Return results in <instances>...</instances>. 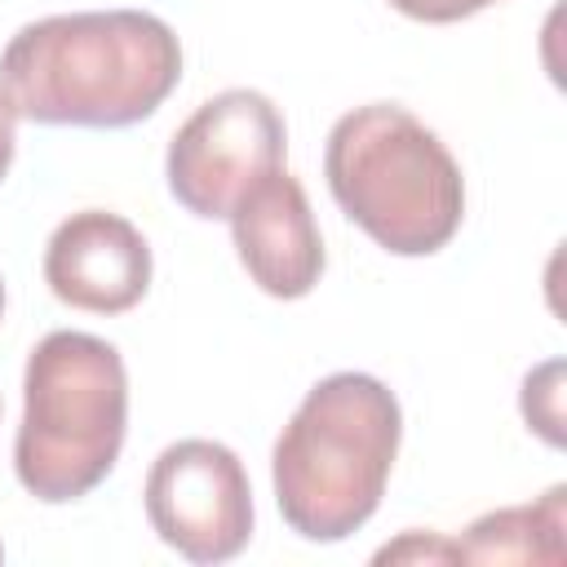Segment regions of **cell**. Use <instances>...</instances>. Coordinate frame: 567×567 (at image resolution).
Here are the masks:
<instances>
[{"instance_id":"cell-1","label":"cell","mask_w":567,"mask_h":567,"mask_svg":"<svg viewBox=\"0 0 567 567\" xmlns=\"http://www.w3.org/2000/svg\"><path fill=\"white\" fill-rule=\"evenodd\" d=\"M182 80L173 27L142 9H89L27 22L0 53V93L18 120L128 128Z\"/></svg>"},{"instance_id":"cell-2","label":"cell","mask_w":567,"mask_h":567,"mask_svg":"<svg viewBox=\"0 0 567 567\" xmlns=\"http://www.w3.org/2000/svg\"><path fill=\"white\" fill-rule=\"evenodd\" d=\"M399 434L403 412L385 381L332 372L310 385L270 452L284 523L319 545L354 536L381 505Z\"/></svg>"},{"instance_id":"cell-3","label":"cell","mask_w":567,"mask_h":567,"mask_svg":"<svg viewBox=\"0 0 567 567\" xmlns=\"http://www.w3.org/2000/svg\"><path fill=\"white\" fill-rule=\"evenodd\" d=\"M323 177L337 208L394 257H430L461 230V164L399 102L346 111L323 146Z\"/></svg>"},{"instance_id":"cell-4","label":"cell","mask_w":567,"mask_h":567,"mask_svg":"<svg viewBox=\"0 0 567 567\" xmlns=\"http://www.w3.org/2000/svg\"><path fill=\"white\" fill-rule=\"evenodd\" d=\"M124 430L128 377L120 350L93 332H49L22 372L18 483L44 505L80 501L115 470Z\"/></svg>"},{"instance_id":"cell-5","label":"cell","mask_w":567,"mask_h":567,"mask_svg":"<svg viewBox=\"0 0 567 567\" xmlns=\"http://www.w3.org/2000/svg\"><path fill=\"white\" fill-rule=\"evenodd\" d=\"M288 128L279 106L257 89L208 97L168 142V190L195 217H230L235 199L284 164Z\"/></svg>"},{"instance_id":"cell-6","label":"cell","mask_w":567,"mask_h":567,"mask_svg":"<svg viewBox=\"0 0 567 567\" xmlns=\"http://www.w3.org/2000/svg\"><path fill=\"white\" fill-rule=\"evenodd\" d=\"M142 496L155 536L190 563H230L252 536V487L226 443H168L151 461Z\"/></svg>"},{"instance_id":"cell-7","label":"cell","mask_w":567,"mask_h":567,"mask_svg":"<svg viewBox=\"0 0 567 567\" xmlns=\"http://www.w3.org/2000/svg\"><path fill=\"white\" fill-rule=\"evenodd\" d=\"M44 284L71 310L124 315L151 288V244L120 213H71L44 244Z\"/></svg>"},{"instance_id":"cell-8","label":"cell","mask_w":567,"mask_h":567,"mask_svg":"<svg viewBox=\"0 0 567 567\" xmlns=\"http://www.w3.org/2000/svg\"><path fill=\"white\" fill-rule=\"evenodd\" d=\"M230 239L248 279L279 297H306L323 275V235L301 182L279 164L261 173L230 208Z\"/></svg>"},{"instance_id":"cell-9","label":"cell","mask_w":567,"mask_h":567,"mask_svg":"<svg viewBox=\"0 0 567 567\" xmlns=\"http://www.w3.org/2000/svg\"><path fill=\"white\" fill-rule=\"evenodd\" d=\"M567 532V487H549L536 505H514L483 514L456 540L461 563H563Z\"/></svg>"},{"instance_id":"cell-10","label":"cell","mask_w":567,"mask_h":567,"mask_svg":"<svg viewBox=\"0 0 567 567\" xmlns=\"http://www.w3.org/2000/svg\"><path fill=\"white\" fill-rule=\"evenodd\" d=\"M558 377H563V363L549 359L536 372H527V381H523V416L549 447H563V408H558L563 390H558Z\"/></svg>"},{"instance_id":"cell-11","label":"cell","mask_w":567,"mask_h":567,"mask_svg":"<svg viewBox=\"0 0 567 567\" xmlns=\"http://www.w3.org/2000/svg\"><path fill=\"white\" fill-rule=\"evenodd\" d=\"M390 4L416 22H461V18H474L501 0H390Z\"/></svg>"},{"instance_id":"cell-12","label":"cell","mask_w":567,"mask_h":567,"mask_svg":"<svg viewBox=\"0 0 567 567\" xmlns=\"http://www.w3.org/2000/svg\"><path fill=\"white\" fill-rule=\"evenodd\" d=\"M403 558H412V563H421V558H456V540H443V536H425V532H408L399 545H385V549H377V563H403Z\"/></svg>"},{"instance_id":"cell-13","label":"cell","mask_w":567,"mask_h":567,"mask_svg":"<svg viewBox=\"0 0 567 567\" xmlns=\"http://www.w3.org/2000/svg\"><path fill=\"white\" fill-rule=\"evenodd\" d=\"M13 124H18V115H13V106L0 93V182H4L9 164H13Z\"/></svg>"},{"instance_id":"cell-14","label":"cell","mask_w":567,"mask_h":567,"mask_svg":"<svg viewBox=\"0 0 567 567\" xmlns=\"http://www.w3.org/2000/svg\"><path fill=\"white\" fill-rule=\"evenodd\" d=\"M0 319H4V279H0Z\"/></svg>"},{"instance_id":"cell-15","label":"cell","mask_w":567,"mask_h":567,"mask_svg":"<svg viewBox=\"0 0 567 567\" xmlns=\"http://www.w3.org/2000/svg\"><path fill=\"white\" fill-rule=\"evenodd\" d=\"M0 558H4V549H0Z\"/></svg>"}]
</instances>
